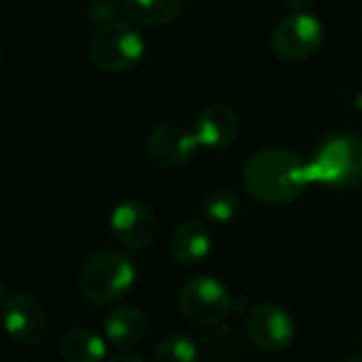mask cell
<instances>
[{"label":"cell","instance_id":"14","mask_svg":"<svg viewBox=\"0 0 362 362\" xmlns=\"http://www.w3.org/2000/svg\"><path fill=\"white\" fill-rule=\"evenodd\" d=\"M122 7L134 24L160 28L179 18L184 0H122Z\"/></svg>","mask_w":362,"mask_h":362},{"label":"cell","instance_id":"7","mask_svg":"<svg viewBox=\"0 0 362 362\" xmlns=\"http://www.w3.org/2000/svg\"><path fill=\"white\" fill-rule=\"evenodd\" d=\"M113 239L126 250H145L158 235V222L153 211L141 201H122L113 207L109 218Z\"/></svg>","mask_w":362,"mask_h":362},{"label":"cell","instance_id":"4","mask_svg":"<svg viewBox=\"0 0 362 362\" xmlns=\"http://www.w3.org/2000/svg\"><path fill=\"white\" fill-rule=\"evenodd\" d=\"M88 54L96 69L105 73H124L143 60L145 39L132 24L109 22L94 33Z\"/></svg>","mask_w":362,"mask_h":362},{"label":"cell","instance_id":"9","mask_svg":"<svg viewBox=\"0 0 362 362\" xmlns=\"http://www.w3.org/2000/svg\"><path fill=\"white\" fill-rule=\"evenodd\" d=\"M199 147L201 145L194 132L177 122L158 124L145 141L147 156L158 166H164V168H177V166L188 164L194 158Z\"/></svg>","mask_w":362,"mask_h":362},{"label":"cell","instance_id":"12","mask_svg":"<svg viewBox=\"0 0 362 362\" xmlns=\"http://www.w3.org/2000/svg\"><path fill=\"white\" fill-rule=\"evenodd\" d=\"M211 230L203 220H188L181 222L168 243L173 260L184 267H197L207 260L211 254Z\"/></svg>","mask_w":362,"mask_h":362},{"label":"cell","instance_id":"20","mask_svg":"<svg viewBox=\"0 0 362 362\" xmlns=\"http://www.w3.org/2000/svg\"><path fill=\"white\" fill-rule=\"evenodd\" d=\"M286 5L292 11H307L313 5V0H286Z\"/></svg>","mask_w":362,"mask_h":362},{"label":"cell","instance_id":"21","mask_svg":"<svg viewBox=\"0 0 362 362\" xmlns=\"http://www.w3.org/2000/svg\"><path fill=\"white\" fill-rule=\"evenodd\" d=\"M337 362H362V356L351 354V356H345V358H341V360H337Z\"/></svg>","mask_w":362,"mask_h":362},{"label":"cell","instance_id":"2","mask_svg":"<svg viewBox=\"0 0 362 362\" xmlns=\"http://www.w3.org/2000/svg\"><path fill=\"white\" fill-rule=\"evenodd\" d=\"M311 184L330 190H351L362 184V136L349 130L330 132L307 160Z\"/></svg>","mask_w":362,"mask_h":362},{"label":"cell","instance_id":"10","mask_svg":"<svg viewBox=\"0 0 362 362\" xmlns=\"http://www.w3.org/2000/svg\"><path fill=\"white\" fill-rule=\"evenodd\" d=\"M3 326L20 345H37L47 334V315L30 294H11L3 303Z\"/></svg>","mask_w":362,"mask_h":362},{"label":"cell","instance_id":"13","mask_svg":"<svg viewBox=\"0 0 362 362\" xmlns=\"http://www.w3.org/2000/svg\"><path fill=\"white\" fill-rule=\"evenodd\" d=\"M103 328L111 343L119 347H130L145 334L147 317L136 305H117L107 313Z\"/></svg>","mask_w":362,"mask_h":362},{"label":"cell","instance_id":"22","mask_svg":"<svg viewBox=\"0 0 362 362\" xmlns=\"http://www.w3.org/2000/svg\"><path fill=\"white\" fill-rule=\"evenodd\" d=\"M0 58H3V54H0Z\"/></svg>","mask_w":362,"mask_h":362},{"label":"cell","instance_id":"11","mask_svg":"<svg viewBox=\"0 0 362 362\" xmlns=\"http://www.w3.org/2000/svg\"><path fill=\"white\" fill-rule=\"evenodd\" d=\"M241 122L235 109H230L228 105H207L205 109L199 111L192 132L199 141L201 147L207 149H224L228 147L237 134H239Z\"/></svg>","mask_w":362,"mask_h":362},{"label":"cell","instance_id":"19","mask_svg":"<svg viewBox=\"0 0 362 362\" xmlns=\"http://www.w3.org/2000/svg\"><path fill=\"white\" fill-rule=\"evenodd\" d=\"M109 362H145V360L134 351H117L115 356L109 358Z\"/></svg>","mask_w":362,"mask_h":362},{"label":"cell","instance_id":"6","mask_svg":"<svg viewBox=\"0 0 362 362\" xmlns=\"http://www.w3.org/2000/svg\"><path fill=\"white\" fill-rule=\"evenodd\" d=\"M179 309L197 326H216L230 309V294L220 279L197 275L181 286Z\"/></svg>","mask_w":362,"mask_h":362},{"label":"cell","instance_id":"18","mask_svg":"<svg viewBox=\"0 0 362 362\" xmlns=\"http://www.w3.org/2000/svg\"><path fill=\"white\" fill-rule=\"evenodd\" d=\"M203 345H205V362H237V347L226 328L205 334Z\"/></svg>","mask_w":362,"mask_h":362},{"label":"cell","instance_id":"3","mask_svg":"<svg viewBox=\"0 0 362 362\" xmlns=\"http://www.w3.org/2000/svg\"><path fill=\"white\" fill-rule=\"evenodd\" d=\"M136 279L134 260L119 250H98L81 267L79 286L94 305H111L126 296Z\"/></svg>","mask_w":362,"mask_h":362},{"label":"cell","instance_id":"15","mask_svg":"<svg viewBox=\"0 0 362 362\" xmlns=\"http://www.w3.org/2000/svg\"><path fill=\"white\" fill-rule=\"evenodd\" d=\"M60 349L66 362H105L107 358V343L92 328L69 330L60 343Z\"/></svg>","mask_w":362,"mask_h":362},{"label":"cell","instance_id":"5","mask_svg":"<svg viewBox=\"0 0 362 362\" xmlns=\"http://www.w3.org/2000/svg\"><path fill=\"white\" fill-rule=\"evenodd\" d=\"M324 41L322 22L309 11H292L281 18L271 33V49L286 62H303L311 58Z\"/></svg>","mask_w":362,"mask_h":362},{"label":"cell","instance_id":"1","mask_svg":"<svg viewBox=\"0 0 362 362\" xmlns=\"http://www.w3.org/2000/svg\"><path fill=\"white\" fill-rule=\"evenodd\" d=\"M245 192L269 207L298 201L311 186L307 160L286 147H264L254 151L241 173Z\"/></svg>","mask_w":362,"mask_h":362},{"label":"cell","instance_id":"8","mask_svg":"<svg viewBox=\"0 0 362 362\" xmlns=\"http://www.w3.org/2000/svg\"><path fill=\"white\" fill-rule=\"evenodd\" d=\"M245 328L252 343L269 354L284 351L294 339L292 313L275 303H262L254 307Z\"/></svg>","mask_w":362,"mask_h":362},{"label":"cell","instance_id":"17","mask_svg":"<svg viewBox=\"0 0 362 362\" xmlns=\"http://www.w3.org/2000/svg\"><path fill=\"white\" fill-rule=\"evenodd\" d=\"M201 214L211 224H230L241 214V201L233 190H214L203 201Z\"/></svg>","mask_w":362,"mask_h":362},{"label":"cell","instance_id":"16","mask_svg":"<svg viewBox=\"0 0 362 362\" xmlns=\"http://www.w3.org/2000/svg\"><path fill=\"white\" fill-rule=\"evenodd\" d=\"M151 362H199V347L186 332H175L158 343Z\"/></svg>","mask_w":362,"mask_h":362}]
</instances>
